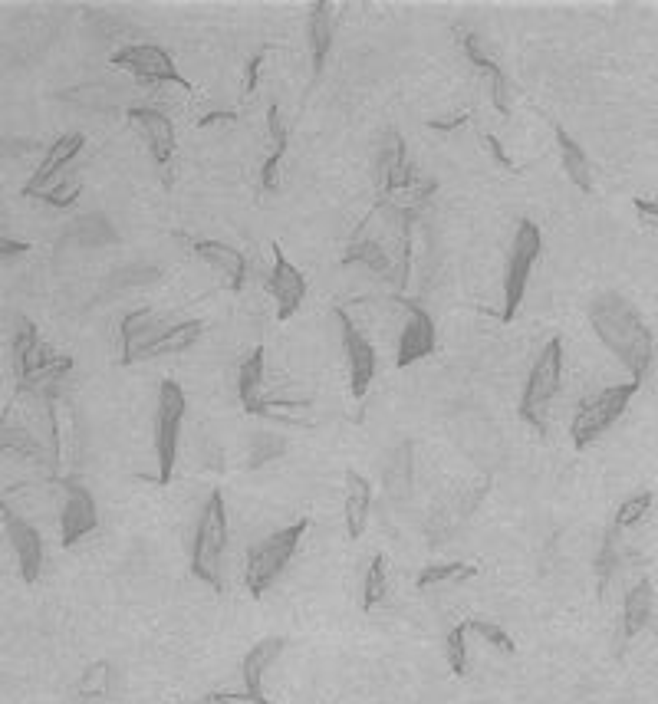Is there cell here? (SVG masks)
<instances>
[{"mask_svg":"<svg viewBox=\"0 0 658 704\" xmlns=\"http://www.w3.org/2000/svg\"><path fill=\"white\" fill-rule=\"evenodd\" d=\"M27 251H30V244L10 241V237H4V241H0V254H4V257H14V254H27Z\"/></svg>","mask_w":658,"mask_h":704,"instance_id":"obj_45","label":"cell"},{"mask_svg":"<svg viewBox=\"0 0 658 704\" xmlns=\"http://www.w3.org/2000/svg\"><path fill=\"white\" fill-rule=\"evenodd\" d=\"M162 323L155 320L152 310H139L126 313L119 320V366H132L139 359H149V352L155 346V339L162 336Z\"/></svg>","mask_w":658,"mask_h":704,"instance_id":"obj_16","label":"cell"},{"mask_svg":"<svg viewBox=\"0 0 658 704\" xmlns=\"http://www.w3.org/2000/svg\"><path fill=\"white\" fill-rule=\"evenodd\" d=\"M649 619H652V583L649 579H639L626 593V603H622V642L639 635L649 626Z\"/></svg>","mask_w":658,"mask_h":704,"instance_id":"obj_29","label":"cell"},{"mask_svg":"<svg viewBox=\"0 0 658 704\" xmlns=\"http://www.w3.org/2000/svg\"><path fill=\"white\" fill-rule=\"evenodd\" d=\"M283 649H287V639H283V635H267V639H260L254 649L244 655V662H241L244 691H241V695H224V698H228V701L270 704L267 695H264V675H267V668L280 658Z\"/></svg>","mask_w":658,"mask_h":704,"instance_id":"obj_15","label":"cell"},{"mask_svg":"<svg viewBox=\"0 0 658 704\" xmlns=\"http://www.w3.org/2000/svg\"><path fill=\"white\" fill-rule=\"evenodd\" d=\"M195 257H201L204 264H211L214 270H221L228 277L231 290H241L247 283V257L237 251V247L224 244V241H195Z\"/></svg>","mask_w":658,"mask_h":704,"instance_id":"obj_23","label":"cell"},{"mask_svg":"<svg viewBox=\"0 0 658 704\" xmlns=\"http://www.w3.org/2000/svg\"><path fill=\"white\" fill-rule=\"evenodd\" d=\"M218 122H237V112H224V109L208 112V116H201V119H198V126H201V129H208V126H218Z\"/></svg>","mask_w":658,"mask_h":704,"instance_id":"obj_44","label":"cell"},{"mask_svg":"<svg viewBox=\"0 0 658 704\" xmlns=\"http://www.w3.org/2000/svg\"><path fill=\"white\" fill-rule=\"evenodd\" d=\"M79 195H83V181H79V185L73 188V191H66V185H60V188H53V191H40V195H33L37 201H43V204H50V208H73V204L79 201Z\"/></svg>","mask_w":658,"mask_h":704,"instance_id":"obj_39","label":"cell"},{"mask_svg":"<svg viewBox=\"0 0 658 704\" xmlns=\"http://www.w3.org/2000/svg\"><path fill=\"white\" fill-rule=\"evenodd\" d=\"M385 570H389V563H385L382 553H376L366 570V583H362V609L366 612H372L385 599Z\"/></svg>","mask_w":658,"mask_h":704,"instance_id":"obj_32","label":"cell"},{"mask_svg":"<svg viewBox=\"0 0 658 704\" xmlns=\"http://www.w3.org/2000/svg\"><path fill=\"white\" fill-rule=\"evenodd\" d=\"M224 550H228V504L221 491H211L198 514L195 540H191V573L214 593L224 589Z\"/></svg>","mask_w":658,"mask_h":704,"instance_id":"obj_2","label":"cell"},{"mask_svg":"<svg viewBox=\"0 0 658 704\" xmlns=\"http://www.w3.org/2000/svg\"><path fill=\"white\" fill-rule=\"evenodd\" d=\"M306 530H310V520H297V524L270 533L267 540H260L257 547L247 553L244 583L251 589V599H260L283 576V570H287L290 560L297 556Z\"/></svg>","mask_w":658,"mask_h":704,"instance_id":"obj_4","label":"cell"},{"mask_svg":"<svg viewBox=\"0 0 658 704\" xmlns=\"http://www.w3.org/2000/svg\"><path fill=\"white\" fill-rule=\"evenodd\" d=\"M652 510V494L649 491H639V494H632L629 501H622L619 510H616V520H612V527H619V530H626L632 524H639V520H645V514Z\"/></svg>","mask_w":658,"mask_h":704,"instance_id":"obj_35","label":"cell"},{"mask_svg":"<svg viewBox=\"0 0 658 704\" xmlns=\"http://www.w3.org/2000/svg\"><path fill=\"white\" fill-rule=\"evenodd\" d=\"M468 635H471V622H461V626L451 629L448 639H445L448 665H451V672H455L458 678L468 675Z\"/></svg>","mask_w":658,"mask_h":704,"instance_id":"obj_33","label":"cell"},{"mask_svg":"<svg viewBox=\"0 0 658 704\" xmlns=\"http://www.w3.org/2000/svg\"><path fill=\"white\" fill-rule=\"evenodd\" d=\"M181 422H185V392L181 385L165 379L158 389V412H155V458H158V484H172Z\"/></svg>","mask_w":658,"mask_h":704,"instance_id":"obj_9","label":"cell"},{"mask_svg":"<svg viewBox=\"0 0 658 704\" xmlns=\"http://www.w3.org/2000/svg\"><path fill=\"white\" fill-rule=\"evenodd\" d=\"M4 448L10 451L14 448L17 454H24V458H37V461H43V448H40V441L30 435V431H24L20 425H14L10 428V422L4 425Z\"/></svg>","mask_w":658,"mask_h":704,"instance_id":"obj_36","label":"cell"},{"mask_svg":"<svg viewBox=\"0 0 658 704\" xmlns=\"http://www.w3.org/2000/svg\"><path fill=\"white\" fill-rule=\"evenodd\" d=\"M4 530H7L10 547H14L20 576H24V583L33 586L43 573V540H40V533L33 530L24 517L10 514V507H4Z\"/></svg>","mask_w":658,"mask_h":704,"instance_id":"obj_18","label":"cell"},{"mask_svg":"<svg viewBox=\"0 0 658 704\" xmlns=\"http://www.w3.org/2000/svg\"><path fill=\"white\" fill-rule=\"evenodd\" d=\"M267 290H270V297L277 300V320L280 323L290 320L306 300V277L290 264V257L283 254L277 244H274V270H270Z\"/></svg>","mask_w":658,"mask_h":704,"instance_id":"obj_17","label":"cell"},{"mask_svg":"<svg viewBox=\"0 0 658 704\" xmlns=\"http://www.w3.org/2000/svg\"><path fill=\"white\" fill-rule=\"evenodd\" d=\"M481 142H484V149H487V152H491V158H494V162L504 168V172H514V175L520 172V168H517V162H514V158H510V155H507V149H504V142H501V139H497V135H494V132H484V135H481Z\"/></svg>","mask_w":658,"mask_h":704,"instance_id":"obj_40","label":"cell"},{"mask_svg":"<svg viewBox=\"0 0 658 704\" xmlns=\"http://www.w3.org/2000/svg\"><path fill=\"white\" fill-rule=\"evenodd\" d=\"M343 264H362V267H369L372 274L399 277V270H395V257H389V251H385V244L379 241V237H369L366 231H359L356 241L346 247Z\"/></svg>","mask_w":658,"mask_h":704,"instance_id":"obj_26","label":"cell"},{"mask_svg":"<svg viewBox=\"0 0 658 704\" xmlns=\"http://www.w3.org/2000/svg\"><path fill=\"white\" fill-rule=\"evenodd\" d=\"M204 333V326L201 320H181L175 326H165L162 329V336L155 339V346L149 352V359H162V356H178V352H185L191 349L201 339Z\"/></svg>","mask_w":658,"mask_h":704,"instance_id":"obj_30","label":"cell"},{"mask_svg":"<svg viewBox=\"0 0 658 704\" xmlns=\"http://www.w3.org/2000/svg\"><path fill=\"white\" fill-rule=\"evenodd\" d=\"M395 303L405 310V323H402V333H399V352H395V366L408 369L412 362L428 359L431 352H435V346H438L435 320H431L428 310L418 300L395 297Z\"/></svg>","mask_w":658,"mask_h":704,"instance_id":"obj_11","label":"cell"},{"mask_svg":"<svg viewBox=\"0 0 658 704\" xmlns=\"http://www.w3.org/2000/svg\"><path fill=\"white\" fill-rule=\"evenodd\" d=\"M642 389V382H622V385H609L593 399H586L580 405V412L573 415V425H570V438L576 448H589L593 441H599L606 431L626 415V408L632 402V395Z\"/></svg>","mask_w":658,"mask_h":704,"instance_id":"obj_7","label":"cell"},{"mask_svg":"<svg viewBox=\"0 0 658 704\" xmlns=\"http://www.w3.org/2000/svg\"><path fill=\"white\" fill-rule=\"evenodd\" d=\"M201 704H231V701L224 698V695H208V698H204Z\"/></svg>","mask_w":658,"mask_h":704,"instance_id":"obj_46","label":"cell"},{"mask_svg":"<svg viewBox=\"0 0 658 704\" xmlns=\"http://www.w3.org/2000/svg\"><path fill=\"white\" fill-rule=\"evenodd\" d=\"M471 122V112H458V116H448V119H431L428 129L431 132H455L461 126H468Z\"/></svg>","mask_w":658,"mask_h":704,"instance_id":"obj_42","label":"cell"},{"mask_svg":"<svg viewBox=\"0 0 658 704\" xmlns=\"http://www.w3.org/2000/svg\"><path fill=\"white\" fill-rule=\"evenodd\" d=\"M369 507H372V484L362 478V474L346 471V504H343V514H346V537L349 540H359L362 533H366Z\"/></svg>","mask_w":658,"mask_h":704,"instance_id":"obj_24","label":"cell"},{"mask_svg":"<svg viewBox=\"0 0 658 704\" xmlns=\"http://www.w3.org/2000/svg\"><path fill=\"white\" fill-rule=\"evenodd\" d=\"M267 126H270V139H274V149H270V155L264 158V165H260V188L277 191L280 188V162H283L287 145H290V132H287V126H283L277 106L267 109Z\"/></svg>","mask_w":658,"mask_h":704,"instance_id":"obj_28","label":"cell"},{"mask_svg":"<svg viewBox=\"0 0 658 704\" xmlns=\"http://www.w3.org/2000/svg\"><path fill=\"white\" fill-rule=\"evenodd\" d=\"M336 33V7L329 0H316L310 7V50H313V73H323V66L333 50Z\"/></svg>","mask_w":658,"mask_h":704,"instance_id":"obj_25","label":"cell"},{"mask_svg":"<svg viewBox=\"0 0 658 704\" xmlns=\"http://www.w3.org/2000/svg\"><path fill=\"white\" fill-rule=\"evenodd\" d=\"M83 145H86V135H83V132H66V135H60V139L50 145V152L43 155V162L37 165L33 178L27 181L24 198H33V195H40V191H47L50 181H56V175H60L63 168L70 165L79 152H83Z\"/></svg>","mask_w":658,"mask_h":704,"instance_id":"obj_21","label":"cell"},{"mask_svg":"<svg viewBox=\"0 0 658 704\" xmlns=\"http://www.w3.org/2000/svg\"><path fill=\"white\" fill-rule=\"evenodd\" d=\"M471 632H474V635H481V639H484L487 645H494V649L501 652V655H514V652H517L514 639H510V635H507L501 626H497V622L471 619Z\"/></svg>","mask_w":658,"mask_h":704,"instance_id":"obj_37","label":"cell"},{"mask_svg":"<svg viewBox=\"0 0 658 704\" xmlns=\"http://www.w3.org/2000/svg\"><path fill=\"white\" fill-rule=\"evenodd\" d=\"M616 533H619V527H612V530L606 533L603 547H599V553H596V579H599V596L606 593V583H609V576L619 570V547H616Z\"/></svg>","mask_w":658,"mask_h":704,"instance_id":"obj_34","label":"cell"},{"mask_svg":"<svg viewBox=\"0 0 658 704\" xmlns=\"http://www.w3.org/2000/svg\"><path fill=\"white\" fill-rule=\"evenodd\" d=\"M47 415H50V431H53V461L56 471L63 474V481L76 471L79 461V422L70 399H63L60 392H47Z\"/></svg>","mask_w":658,"mask_h":704,"instance_id":"obj_12","label":"cell"},{"mask_svg":"<svg viewBox=\"0 0 658 704\" xmlns=\"http://www.w3.org/2000/svg\"><path fill=\"white\" fill-rule=\"evenodd\" d=\"M129 122L142 132V139H145V145H149L155 165H162V168L172 165L175 149H178L172 119L162 116L158 109H142V106H135V109H129Z\"/></svg>","mask_w":658,"mask_h":704,"instance_id":"obj_19","label":"cell"},{"mask_svg":"<svg viewBox=\"0 0 658 704\" xmlns=\"http://www.w3.org/2000/svg\"><path fill=\"white\" fill-rule=\"evenodd\" d=\"M635 211H639V218L645 224H655L658 227V201H649V198H635Z\"/></svg>","mask_w":658,"mask_h":704,"instance_id":"obj_43","label":"cell"},{"mask_svg":"<svg viewBox=\"0 0 658 704\" xmlns=\"http://www.w3.org/2000/svg\"><path fill=\"white\" fill-rule=\"evenodd\" d=\"M267 53H270V47H260L251 60H247V70H244V93L251 96L254 89H257V79H260V66H264V60H267Z\"/></svg>","mask_w":658,"mask_h":704,"instance_id":"obj_41","label":"cell"},{"mask_svg":"<svg viewBox=\"0 0 658 704\" xmlns=\"http://www.w3.org/2000/svg\"><path fill=\"white\" fill-rule=\"evenodd\" d=\"M553 135H557L566 178H570L580 191H593V162H589V155L583 152V145L576 142L563 126H553Z\"/></svg>","mask_w":658,"mask_h":704,"instance_id":"obj_27","label":"cell"},{"mask_svg":"<svg viewBox=\"0 0 658 704\" xmlns=\"http://www.w3.org/2000/svg\"><path fill=\"white\" fill-rule=\"evenodd\" d=\"M379 191L385 198L399 195L405 191L412 204H425L431 195L438 191V181L435 178H422L415 172L412 158H408L405 149V139L399 132H389V142L382 145V155H379Z\"/></svg>","mask_w":658,"mask_h":704,"instance_id":"obj_8","label":"cell"},{"mask_svg":"<svg viewBox=\"0 0 658 704\" xmlns=\"http://www.w3.org/2000/svg\"><path fill=\"white\" fill-rule=\"evenodd\" d=\"M112 66H119V70L132 73L135 79H142V83H175L181 89H195L191 86V79L185 76L175 66V60L168 56L158 43H129V47H122L109 56Z\"/></svg>","mask_w":658,"mask_h":704,"instance_id":"obj_10","label":"cell"},{"mask_svg":"<svg viewBox=\"0 0 658 704\" xmlns=\"http://www.w3.org/2000/svg\"><path fill=\"white\" fill-rule=\"evenodd\" d=\"M336 320H339V329H343V349H346V362H349V392L362 399V395L369 392L372 379H376V349L366 336H362V329L353 323V316L346 310H336Z\"/></svg>","mask_w":658,"mask_h":704,"instance_id":"obj_14","label":"cell"},{"mask_svg":"<svg viewBox=\"0 0 658 704\" xmlns=\"http://www.w3.org/2000/svg\"><path fill=\"white\" fill-rule=\"evenodd\" d=\"M481 570L474 563H435V566H425L418 573V589H428V586H438V583H451V579H474Z\"/></svg>","mask_w":658,"mask_h":704,"instance_id":"obj_31","label":"cell"},{"mask_svg":"<svg viewBox=\"0 0 658 704\" xmlns=\"http://www.w3.org/2000/svg\"><path fill=\"white\" fill-rule=\"evenodd\" d=\"M589 326L612 356L629 369L632 382H642L652 369L655 343L642 313L616 290H606L589 303Z\"/></svg>","mask_w":658,"mask_h":704,"instance_id":"obj_1","label":"cell"},{"mask_svg":"<svg viewBox=\"0 0 658 704\" xmlns=\"http://www.w3.org/2000/svg\"><path fill=\"white\" fill-rule=\"evenodd\" d=\"M540 254H543L540 227L530 218H520L514 231V244H510V254H507V270H504V310H501L504 323H514V316L520 313V306H524L527 283Z\"/></svg>","mask_w":658,"mask_h":704,"instance_id":"obj_6","label":"cell"},{"mask_svg":"<svg viewBox=\"0 0 658 704\" xmlns=\"http://www.w3.org/2000/svg\"><path fill=\"white\" fill-rule=\"evenodd\" d=\"M237 395L247 415L270 418V408L264 399V346H257L251 356L244 359L241 376H237Z\"/></svg>","mask_w":658,"mask_h":704,"instance_id":"obj_22","label":"cell"},{"mask_svg":"<svg viewBox=\"0 0 658 704\" xmlns=\"http://www.w3.org/2000/svg\"><path fill=\"white\" fill-rule=\"evenodd\" d=\"M70 369H73L70 356H53L47 343L40 339V329L30 320L20 323L14 336V379L20 392H33V389L50 392Z\"/></svg>","mask_w":658,"mask_h":704,"instance_id":"obj_3","label":"cell"},{"mask_svg":"<svg viewBox=\"0 0 658 704\" xmlns=\"http://www.w3.org/2000/svg\"><path fill=\"white\" fill-rule=\"evenodd\" d=\"M99 527V510L93 494L83 484L66 478L63 481V510H60V543L63 547H76L79 540L89 537Z\"/></svg>","mask_w":658,"mask_h":704,"instance_id":"obj_13","label":"cell"},{"mask_svg":"<svg viewBox=\"0 0 658 704\" xmlns=\"http://www.w3.org/2000/svg\"><path fill=\"white\" fill-rule=\"evenodd\" d=\"M560 379H563V339L553 336L540 349V356L530 369V379L524 385V395H520V418L530 428L547 431V412L560 392Z\"/></svg>","mask_w":658,"mask_h":704,"instance_id":"obj_5","label":"cell"},{"mask_svg":"<svg viewBox=\"0 0 658 704\" xmlns=\"http://www.w3.org/2000/svg\"><path fill=\"white\" fill-rule=\"evenodd\" d=\"M79 691H83V698H99L109 691V665L106 662H96L86 668L83 681H79Z\"/></svg>","mask_w":658,"mask_h":704,"instance_id":"obj_38","label":"cell"},{"mask_svg":"<svg viewBox=\"0 0 658 704\" xmlns=\"http://www.w3.org/2000/svg\"><path fill=\"white\" fill-rule=\"evenodd\" d=\"M455 37H458V47L464 53V60L471 66H478V70L491 79V102L494 109L501 112V116H510V99H507V76L501 70V63L494 60V56H487V50L481 47V40L474 37L468 27H455Z\"/></svg>","mask_w":658,"mask_h":704,"instance_id":"obj_20","label":"cell"}]
</instances>
